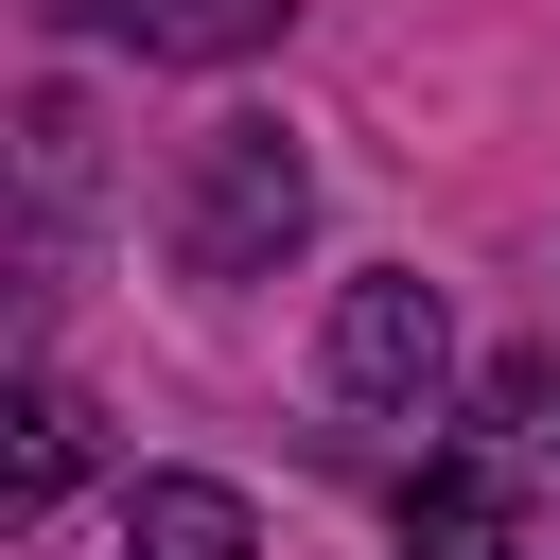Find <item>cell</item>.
<instances>
[{"label":"cell","mask_w":560,"mask_h":560,"mask_svg":"<svg viewBox=\"0 0 560 560\" xmlns=\"http://www.w3.org/2000/svg\"><path fill=\"white\" fill-rule=\"evenodd\" d=\"M490 402H525V420L560 438V350H508V368H490Z\"/></svg>","instance_id":"7"},{"label":"cell","mask_w":560,"mask_h":560,"mask_svg":"<svg viewBox=\"0 0 560 560\" xmlns=\"http://www.w3.org/2000/svg\"><path fill=\"white\" fill-rule=\"evenodd\" d=\"M70 472H88V402H70L52 368H35V385H18V438H0V508L35 525V508H52Z\"/></svg>","instance_id":"6"},{"label":"cell","mask_w":560,"mask_h":560,"mask_svg":"<svg viewBox=\"0 0 560 560\" xmlns=\"http://www.w3.org/2000/svg\"><path fill=\"white\" fill-rule=\"evenodd\" d=\"M315 368H332L350 420H420V402L455 385V298H438L420 262H368V280L332 298V350H315Z\"/></svg>","instance_id":"3"},{"label":"cell","mask_w":560,"mask_h":560,"mask_svg":"<svg viewBox=\"0 0 560 560\" xmlns=\"http://www.w3.org/2000/svg\"><path fill=\"white\" fill-rule=\"evenodd\" d=\"M298 228H315V158H298L280 122H210L192 175H175V262H192V280H262Z\"/></svg>","instance_id":"2"},{"label":"cell","mask_w":560,"mask_h":560,"mask_svg":"<svg viewBox=\"0 0 560 560\" xmlns=\"http://www.w3.org/2000/svg\"><path fill=\"white\" fill-rule=\"evenodd\" d=\"M402 560H560V438L525 402H490L472 438H438L420 490H402Z\"/></svg>","instance_id":"1"},{"label":"cell","mask_w":560,"mask_h":560,"mask_svg":"<svg viewBox=\"0 0 560 560\" xmlns=\"http://www.w3.org/2000/svg\"><path fill=\"white\" fill-rule=\"evenodd\" d=\"M122 560H262V525H245V490H210V472H140Z\"/></svg>","instance_id":"4"},{"label":"cell","mask_w":560,"mask_h":560,"mask_svg":"<svg viewBox=\"0 0 560 560\" xmlns=\"http://www.w3.org/2000/svg\"><path fill=\"white\" fill-rule=\"evenodd\" d=\"M122 52H175V70H228V52H262L280 35V0H88Z\"/></svg>","instance_id":"5"}]
</instances>
